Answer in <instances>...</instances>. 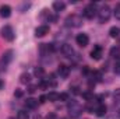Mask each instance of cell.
I'll return each mask as SVG.
<instances>
[{"instance_id":"6da1fadb","label":"cell","mask_w":120,"mask_h":119,"mask_svg":"<svg viewBox=\"0 0 120 119\" xmlns=\"http://www.w3.org/2000/svg\"><path fill=\"white\" fill-rule=\"evenodd\" d=\"M110 16H112V10H110V7H109L108 4L102 6V7L98 10V18H99V23H102V24L108 23V21L110 20Z\"/></svg>"},{"instance_id":"7a4b0ae2","label":"cell","mask_w":120,"mask_h":119,"mask_svg":"<svg viewBox=\"0 0 120 119\" xmlns=\"http://www.w3.org/2000/svg\"><path fill=\"white\" fill-rule=\"evenodd\" d=\"M81 24H82V17L78 16V14H71L66 18V25L67 27L78 28V27H81Z\"/></svg>"},{"instance_id":"3957f363","label":"cell","mask_w":120,"mask_h":119,"mask_svg":"<svg viewBox=\"0 0 120 119\" xmlns=\"http://www.w3.org/2000/svg\"><path fill=\"white\" fill-rule=\"evenodd\" d=\"M81 112H82V108H81V105H80L78 102L71 101V102L68 104V114H70L71 118H78Z\"/></svg>"},{"instance_id":"277c9868","label":"cell","mask_w":120,"mask_h":119,"mask_svg":"<svg viewBox=\"0 0 120 119\" xmlns=\"http://www.w3.org/2000/svg\"><path fill=\"white\" fill-rule=\"evenodd\" d=\"M0 32H1V36H3L6 41H13L14 36H15V35H14V31H13V28H11L10 25H4Z\"/></svg>"},{"instance_id":"5b68a950","label":"cell","mask_w":120,"mask_h":119,"mask_svg":"<svg viewBox=\"0 0 120 119\" xmlns=\"http://www.w3.org/2000/svg\"><path fill=\"white\" fill-rule=\"evenodd\" d=\"M82 14H84V17H85V18H88V20L94 18V17H95V14H96V7H95V4H94V3L88 4V6L84 8Z\"/></svg>"},{"instance_id":"8992f818","label":"cell","mask_w":120,"mask_h":119,"mask_svg":"<svg viewBox=\"0 0 120 119\" xmlns=\"http://www.w3.org/2000/svg\"><path fill=\"white\" fill-rule=\"evenodd\" d=\"M11 59H13V51H7L4 55H3V58H1V60H0V70H4L6 69V66L11 62Z\"/></svg>"},{"instance_id":"52a82bcc","label":"cell","mask_w":120,"mask_h":119,"mask_svg":"<svg viewBox=\"0 0 120 119\" xmlns=\"http://www.w3.org/2000/svg\"><path fill=\"white\" fill-rule=\"evenodd\" d=\"M75 42H77V45H80L81 48H85V46L90 44V38H88L87 34H78L77 38H75Z\"/></svg>"},{"instance_id":"ba28073f","label":"cell","mask_w":120,"mask_h":119,"mask_svg":"<svg viewBox=\"0 0 120 119\" xmlns=\"http://www.w3.org/2000/svg\"><path fill=\"white\" fill-rule=\"evenodd\" d=\"M60 52H61L66 58H73V55H74V51H73L71 45H68V44H63L61 48H60Z\"/></svg>"},{"instance_id":"9c48e42d","label":"cell","mask_w":120,"mask_h":119,"mask_svg":"<svg viewBox=\"0 0 120 119\" xmlns=\"http://www.w3.org/2000/svg\"><path fill=\"white\" fill-rule=\"evenodd\" d=\"M91 58L94 60H99L102 58V46L101 45H95L94 49L91 51Z\"/></svg>"},{"instance_id":"30bf717a","label":"cell","mask_w":120,"mask_h":119,"mask_svg":"<svg viewBox=\"0 0 120 119\" xmlns=\"http://www.w3.org/2000/svg\"><path fill=\"white\" fill-rule=\"evenodd\" d=\"M48 32H49V27H48V25H39V27L35 30V36L41 38V36H45Z\"/></svg>"},{"instance_id":"8fae6325","label":"cell","mask_w":120,"mask_h":119,"mask_svg":"<svg viewBox=\"0 0 120 119\" xmlns=\"http://www.w3.org/2000/svg\"><path fill=\"white\" fill-rule=\"evenodd\" d=\"M10 16H11V7L7 6V4L1 6V7H0V17H3V18H8Z\"/></svg>"},{"instance_id":"7c38bea8","label":"cell","mask_w":120,"mask_h":119,"mask_svg":"<svg viewBox=\"0 0 120 119\" xmlns=\"http://www.w3.org/2000/svg\"><path fill=\"white\" fill-rule=\"evenodd\" d=\"M57 73H59L60 77H64L66 79L68 76V73H70V67H67L66 64H60L59 69H57Z\"/></svg>"},{"instance_id":"4fadbf2b","label":"cell","mask_w":120,"mask_h":119,"mask_svg":"<svg viewBox=\"0 0 120 119\" xmlns=\"http://www.w3.org/2000/svg\"><path fill=\"white\" fill-rule=\"evenodd\" d=\"M106 111H108L106 105L105 104H99L98 108L95 109V114H96V116H105L106 115Z\"/></svg>"},{"instance_id":"5bb4252c","label":"cell","mask_w":120,"mask_h":119,"mask_svg":"<svg viewBox=\"0 0 120 119\" xmlns=\"http://www.w3.org/2000/svg\"><path fill=\"white\" fill-rule=\"evenodd\" d=\"M25 107H27L28 109H35V108L38 107V99H35V98H28V99L25 101Z\"/></svg>"},{"instance_id":"9a60e30c","label":"cell","mask_w":120,"mask_h":119,"mask_svg":"<svg viewBox=\"0 0 120 119\" xmlns=\"http://www.w3.org/2000/svg\"><path fill=\"white\" fill-rule=\"evenodd\" d=\"M64 8H66V3H63V1H55L53 3V10L55 11H61Z\"/></svg>"},{"instance_id":"2e32d148","label":"cell","mask_w":120,"mask_h":119,"mask_svg":"<svg viewBox=\"0 0 120 119\" xmlns=\"http://www.w3.org/2000/svg\"><path fill=\"white\" fill-rule=\"evenodd\" d=\"M46 98H48V101L55 102V101H59V94H57V92H55V91H50V92L46 95Z\"/></svg>"},{"instance_id":"e0dca14e","label":"cell","mask_w":120,"mask_h":119,"mask_svg":"<svg viewBox=\"0 0 120 119\" xmlns=\"http://www.w3.org/2000/svg\"><path fill=\"white\" fill-rule=\"evenodd\" d=\"M20 81L22 83V84H27V83H30L31 81V76L28 73H22L21 76H20Z\"/></svg>"},{"instance_id":"ac0fdd59","label":"cell","mask_w":120,"mask_h":119,"mask_svg":"<svg viewBox=\"0 0 120 119\" xmlns=\"http://www.w3.org/2000/svg\"><path fill=\"white\" fill-rule=\"evenodd\" d=\"M110 55L120 62V48H112L110 49Z\"/></svg>"},{"instance_id":"d6986e66","label":"cell","mask_w":120,"mask_h":119,"mask_svg":"<svg viewBox=\"0 0 120 119\" xmlns=\"http://www.w3.org/2000/svg\"><path fill=\"white\" fill-rule=\"evenodd\" d=\"M120 34V30L117 28V27H112L110 30H109V35L112 36V38H117Z\"/></svg>"},{"instance_id":"ffe728a7","label":"cell","mask_w":120,"mask_h":119,"mask_svg":"<svg viewBox=\"0 0 120 119\" xmlns=\"http://www.w3.org/2000/svg\"><path fill=\"white\" fill-rule=\"evenodd\" d=\"M15 119H30V115H28V112H25V111H18Z\"/></svg>"},{"instance_id":"44dd1931","label":"cell","mask_w":120,"mask_h":119,"mask_svg":"<svg viewBox=\"0 0 120 119\" xmlns=\"http://www.w3.org/2000/svg\"><path fill=\"white\" fill-rule=\"evenodd\" d=\"M34 73H35V76H38V77H42L45 71H43V69H42V67H36Z\"/></svg>"},{"instance_id":"7402d4cb","label":"cell","mask_w":120,"mask_h":119,"mask_svg":"<svg viewBox=\"0 0 120 119\" xmlns=\"http://www.w3.org/2000/svg\"><path fill=\"white\" fill-rule=\"evenodd\" d=\"M59 101H68V94H67V92L59 94Z\"/></svg>"},{"instance_id":"603a6c76","label":"cell","mask_w":120,"mask_h":119,"mask_svg":"<svg viewBox=\"0 0 120 119\" xmlns=\"http://www.w3.org/2000/svg\"><path fill=\"white\" fill-rule=\"evenodd\" d=\"M115 17L120 20V3L119 4H116V7H115Z\"/></svg>"},{"instance_id":"cb8c5ba5","label":"cell","mask_w":120,"mask_h":119,"mask_svg":"<svg viewBox=\"0 0 120 119\" xmlns=\"http://www.w3.org/2000/svg\"><path fill=\"white\" fill-rule=\"evenodd\" d=\"M115 73L120 74V62H116L115 63Z\"/></svg>"},{"instance_id":"d4e9b609","label":"cell","mask_w":120,"mask_h":119,"mask_svg":"<svg viewBox=\"0 0 120 119\" xmlns=\"http://www.w3.org/2000/svg\"><path fill=\"white\" fill-rule=\"evenodd\" d=\"M35 91H36V86H30V87H28V92H30V94H34Z\"/></svg>"},{"instance_id":"484cf974","label":"cell","mask_w":120,"mask_h":119,"mask_svg":"<svg viewBox=\"0 0 120 119\" xmlns=\"http://www.w3.org/2000/svg\"><path fill=\"white\" fill-rule=\"evenodd\" d=\"M14 95H15L17 98H20V97H22V91H21V90H15V92H14Z\"/></svg>"},{"instance_id":"4316f807","label":"cell","mask_w":120,"mask_h":119,"mask_svg":"<svg viewBox=\"0 0 120 119\" xmlns=\"http://www.w3.org/2000/svg\"><path fill=\"white\" fill-rule=\"evenodd\" d=\"M46 99H48V98H46V95H41V97H39V102H41V104L46 102Z\"/></svg>"},{"instance_id":"83f0119b","label":"cell","mask_w":120,"mask_h":119,"mask_svg":"<svg viewBox=\"0 0 120 119\" xmlns=\"http://www.w3.org/2000/svg\"><path fill=\"white\" fill-rule=\"evenodd\" d=\"M46 119H56V115H55V114H50V115L46 116Z\"/></svg>"},{"instance_id":"f1b7e54d","label":"cell","mask_w":120,"mask_h":119,"mask_svg":"<svg viewBox=\"0 0 120 119\" xmlns=\"http://www.w3.org/2000/svg\"><path fill=\"white\" fill-rule=\"evenodd\" d=\"M88 71H90V69H88V66H85V67L82 69V73H85V74H87Z\"/></svg>"},{"instance_id":"f546056e","label":"cell","mask_w":120,"mask_h":119,"mask_svg":"<svg viewBox=\"0 0 120 119\" xmlns=\"http://www.w3.org/2000/svg\"><path fill=\"white\" fill-rule=\"evenodd\" d=\"M73 92H74V94H78V88H77V87H73Z\"/></svg>"},{"instance_id":"4dcf8cb0","label":"cell","mask_w":120,"mask_h":119,"mask_svg":"<svg viewBox=\"0 0 120 119\" xmlns=\"http://www.w3.org/2000/svg\"><path fill=\"white\" fill-rule=\"evenodd\" d=\"M8 119H14V118H8Z\"/></svg>"}]
</instances>
